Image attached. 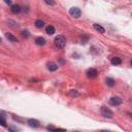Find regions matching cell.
I'll return each mask as SVG.
<instances>
[{
	"label": "cell",
	"instance_id": "19",
	"mask_svg": "<svg viewBox=\"0 0 132 132\" xmlns=\"http://www.w3.org/2000/svg\"><path fill=\"white\" fill-rule=\"evenodd\" d=\"M70 95H72V96H73V95H74V96H77V95H78V92H77L76 90H71V92H70Z\"/></svg>",
	"mask_w": 132,
	"mask_h": 132
},
{
	"label": "cell",
	"instance_id": "20",
	"mask_svg": "<svg viewBox=\"0 0 132 132\" xmlns=\"http://www.w3.org/2000/svg\"><path fill=\"white\" fill-rule=\"evenodd\" d=\"M45 3H46V4H50V5H54V4H55L53 1H48V0H45Z\"/></svg>",
	"mask_w": 132,
	"mask_h": 132
},
{
	"label": "cell",
	"instance_id": "24",
	"mask_svg": "<svg viewBox=\"0 0 132 132\" xmlns=\"http://www.w3.org/2000/svg\"><path fill=\"white\" fill-rule=\"evenodd\" d=\"M0 42H1V37H0Z\"/></svg>",
	"mask_w": 132,
	"mask_h": 132
},
{
	"label": "cell",
	"instance_id": "9",
	"mask_svg": "<svg viewBox=\"0 0 132 132\" xmlns=\"http://www.w3.org/2000/svg\"><path fill=\"white\" fill-rule=\"evenodd\" d=\"M5 37H6L10 41H12V42H17V41H18L17 37H16V36H14L12 33H8V32H7V33H5Z\"/></svg>",
	"mask_w": 132,
	"mask_h": 132
},
{
	"label": "cell",
	"instance_id": "7",
	"mask_svg": "<svg viewBox=\"0 0 132 132\" xmlns=\"http://www.w3.org/2000/svg\"><path fill=\"white\" fill-rule=\"evenodd\" d=\"M48 69L50 71H55V70L58 69V65L56 63H54V62H51V63L48 64Z\"/></svg>",
	"mask_w": 132,
	"mask_h": 132
},
{
	"label": "cell",
	"instance_id": "8",
	"mask_svg": "<svg viewBox=\"0 0 132 132\" xmlns=\"http://www.w3.org/2000/svg\"><path fill=\"white\" fill-rule=\"evenodd\" d=\"M48 130L51 131V132H66L65 129H62V128H55L53 126H49L48 127Z\"/></svg>",
	"mask_w": 132,
	"mask_h": 132
},
{
	"label": "cell",
	"instance_id": "14",
	"mask_svg": "<svg viewBox=\"0 0 132 132\" xmlns=\"http://www.w3.org/2000/svg\"><path fill=\"white\" fill-rule=\"evenodd\" d=\"M45 32H46L49 35H53V34L55 33V28L50 25V26H48V27L45 28Z\"/></svg>",
	"mask_w": 132,
	"mask_h": 132
},
{
	"label": "cell",
	"instance_id": "4",
	"mask_svg": "<svg viewBox=\"0 0 132 132\" xmlns=\"http://www.w3.org/2000/svg\"><path fill=\"white\" fill-rule=\"evenodd\" d=\"M109 103L111 105H114V106H118V105H120L122 103V99L120 97H117V96L116 97H111L109 99Z\"/></svg>",
	"mask_w": 132,
	"mask_h": 132
},
{
	"label": "cell",
	"instance_id": "2",
	"mask_svg": "<svg viewBox=\"0 0 132 132\" xmlns=\"http://www.w3.org/2000/svg\"><path fill=\"white\" fill-rule=\"evenodd\" d=\"M101 115L104 118H107V119H112V117H114V112L109 108H107L106 106H102L101 107Z\"/></svg>",
	"mask_w": 132,
	"mask_h": 132
},
{
	"label": "cell",
	"instance_id": "13",
	"mask_svg": "<svg viewBox=\"0 0 132 132\" xmlns=\"http://www.w3.org/2000/svg\"><path fill=\"white\" fill-rule=\"evenodd\" d=\"M105 83H106V85H107L108 87H114V86H115V84H116L115 80H114V79H111V78H107V79L105 80Z\"/></svg>",
	"mask_w": 132,
	"mask_h": 132
},
{
	"label": "cell",
	"instance_id": "15",
	"mask_svg": "<svg viewBox=\"0 0 132 132\" xmlns=\"http://www.w3.org/2000/svg\"><path fill=\"white\" fill-rule=\"evenodd\" d=\"M121 63H122V60L119 57H115V58L111 59V64L112 65H120Z\"/></svg>",
	"mask_w": 132,
	"mask_h": 132
},
{
	"label": "cell",
	"instance_id": "23",
	"mask_svg": "<svg viewBox=\"0 0 132 132\" xmlns=\"http://www.w3.org/2000/svg\"><path fill=\"white\" fill-rule=\"evenodd\" d=\"M100 132H109V131H105V130H103V131H100Z\"/></svg>",
	"mask_w": 132,
	"mask_h": 132
},
{
	"label": "cell",
	"instance_id": "10",
	"mask_svg": "<svg viewBox=\"0 0 132 132\" xmlns=\"http://www.w3.org/2000/svg\"><path fill=\"white\" fill-rule=\"evenodd\" d=\"M11 10H12V12L14 14H18V13L21 12V6L18 5V4H14V5H12V8Z\"/></svg>",
	"mask_w": 132,
	"mask_h": 132
},
{
	"label": "cell",
	"instance_id": "17",
	"mask_svg": "<svg viewBox=\"0 0 132 132\" xmlns=\"http://www.w3.org/2000/svg\"><path fill=\"white\" fill-rule=\"evenodd\" d=\"M0 125L1 126H6V121H5V118L4 116H0Z\"/></svg>",
	"mask_w": 132,
	"mask_h": 132
},
{
	"label": "cell",
	"instance_id": "12",
	"mask_svg": "<svg viewBox=\"0 0 132 132\" xmlns=\"http://www.w3.org/2000/svg\"><path fill=\"white\" fill-rule=\"evenodd\" d=\"M94 29H95L96 31L100 32V33H104V32H105L104 28H103L101 25H99V24H94Z\"/></svg>",
	"mask_w": 132,
	"mask_h": 132
},
{
	"label": "cell",
	"instance_id": "3",
	"mask_svg": "<svg viewBox=\"0 0 132 132\" xmlns=\"http://www.w3.org/2000/svg\"><path fill=\"white\" fill-rule=\"evenodd\" d=\"M69 14H70L71 17H73L76 19H79L81 17V15H82V12H81V10L79 7H71L70 11H69Z\"/></svg>",
	"mask_w": 132,
	"mask_h": 132
},
{
	"label": "cell",
	"instance_id": "1",
	"mask_svg": "<svg viewBox=\"0 0 132 132\" xmlns=\"http://www.w3.org/2000/svg\"><path fill=\"white\" fill-rule=\"evenodd\" d=\"M55 44L59 49H64L65 45H66V39H65V37L62 36V35H58L55 38Z\"/></svg>",
	"mask_w": 132,
	"mask_h": 132
},
{
	"label": "cell",
	"instance_id": "16",
	"mask_svg": "<svg viewBox=\"0 0 132 132\" xmlns=\"http://www.w3.org/2000/svg\"><path fill=\"white\" fill-rule=\"evenodd\" d=\"M35 26H36L37 28H42V27L44 26V22L41 21V20H36V21H35Z\"/></svg>",
	"mask_w": 132,
	"mask_h": 132
},
{
	"label": "cell",
	"instance_id": "18",
	"mask_svg": "<svg viewBox=\"0 0 132 132\" xmlns=\"http://www.w3.org/2000/svg\"><path fill=\"white\" fill-rule=\"evenodd\" d=\"M22 34H23V36H25V37H28V36H29V32H28V31H23Z\"/></svg>",
	"mask_w": 132,
	"mask_h": 132
},
{
	"label": "cell",
	"instance_id": "22",
	"mask_svg": "<svg viewBox=\"0 0 132 132\" xmlns=\"http://www.w3.org/2000/svg\"><path fill=\"white\" fill-rule=\"evenodd\" d=\"M5 3L6 4H12V1H11V0H5Z\"/></svg>",
	"mask_w": 132,
	"mask_h": 132
},
{
	"label": "cell",
	"instance_id": "11",
	"mask_svg": "<svg viewBox=\"0 0 132 132\" xmlns=\"http://www.w3.org/2000/svg\"><path fill=\"white\" fill-rule=\"evenodd\" d=\"M35 42H36L37 45H43V44L45 43V39H44L43 37L39 36V37H37V38L35 39Z\"/></svg>",
	"mask_w": 132,
	"mask_h": 132
},
{
	"label": "cell",
	"instance_id": "5",
	"mask_svg": "<svg viewBox=\"0 0 132 132\" xmlns=\"http://www.w3.org/2000/svg\"><path fill=\"white\" fill-rule=\"evenodd\" d=\"M97 74H98V71H97L96 69L91 68V69H88V70H87V77H88V78H90V79L96 78V77H97Z\"/></svg>",
	"mask_w": 132,
	"mask_h": 132
},
{
	"label": "cell",
	"instance_id": "6",
	"mask_svg": "<svg viewBox=\"0 0 132 132\" xmlns=\"http://www.w3.org/2000/svg\"><path fill=\"white\" fill-rule=\"evenodd\" d=\"M28 125L32 128H37V127H39V122L35 119H29L28 120Z\"/></svg>",
	"mask_w": 132,
	"mask_h": 132
},
{
	"label": "cell",
	"instance_id": "21",
	"mask_svg": "<svg viewBox=\"0 0 132 132\" xmlns=\"http://www.w3.org/2000/svg\"><path fill=\"white\" fill-rule=\"evenodd\" d=\"M8 129H10V131H12V132H17V129H14L13 127H10Z\"/></svg>",
	"mask_w": 132,
	"mask_h": 132
}]
</instances>
